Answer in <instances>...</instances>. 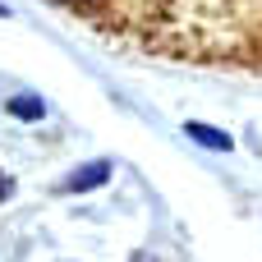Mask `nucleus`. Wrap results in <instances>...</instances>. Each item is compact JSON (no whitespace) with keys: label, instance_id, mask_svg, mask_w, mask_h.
<instances>
[{"label":"nucleus","instance_id":"f257e3e1","mask_svg":"<svg viewBox=\"0 0 262 262\" xmlns=\"http://www.w3.org/2000/svg\"><path fill=\"white\" fill-rule=\"evenodd\" d=\"M106 180H111V161H88V166L74 170L60 189H64V193H88V189H101Z\"/></svg>","mask_w":262,"mask_h":262},{"label":"nucleus","instance_id":"f03ea898","mask_svg":"<svg viewBox=\"0 0 262 262\" xmlns=\"http://www.w3.org/2000/svg\"><path fill=\"white\" fill-rule=\"evenodd\" d=\"M184 134H189L193 143L212 147V152H230V147H235V138H230V134H221V129H212V124H203V120H189V124H184Z\"/></svg>","mask_w":262,"mask_h":262},{"label":"nucleus","instance_id":"7ed1b4c3","mask_svg":"<svg viewBox=\"0 0 262 262\" xmlns=\"http://www.w3.org/2000/svg\"><path fill=\"white\" fill-rule=\"evenodd\" d=\"M9 115L14 120H41L46 115V101L41 97H9Z\"/></svg>","mask_w":262,"mask_h":262},{"label":"nucleus","instance_id":"20e7f679","mask_svg":"<svg viewBox=\"0 0 262 262\" xmlns=\"http://www.w3.org/2000/svg\"><path fill=\"white\" fill-rule=\"evenodd\" d=\"M9 193H14V180H9V175H5V170H0V203H5V198H9Z\"/></svg>","mask_w":262,"mask_h":262},{"label":"nucleus","instance_id":"39448f33","mask_svg":"<svg viewBox=\"0 0 262 262\" xmlns=\"http://www.w3.org/2000/svg\"><path fill=\"white\" fill-rule=\"evenodd\" d=\"M129 262H152V258H147V253H134V258H129Z\"/></svg>","mask_w":262,"mask_h":262},{"label":"nucleus","instance_id":"423d86ee","mask_svg":"<svg viewBox=\"0 0 262 262\" xmlns=\"http://www.w3.org/2000/svg\"><path fill=\"white\" fill-rule=\"evenodd\" d=\"M0 14H5V5H0Z\"/></svg>","mask_w":262,"mask_h":262},{"label":"nucleus","instance_id":"0eeeda50","mask_svg":"<svg viewBox=\"0 0 262 262\" xmlns=\"http://www.w3.org/2000/svg\"><path fill=\"white\" fill-rule=\"evenodd\" d=\"M69 5H74V0H69Z\"/></svg>","mask_w":262,"mask_h":262}]
</instances>
